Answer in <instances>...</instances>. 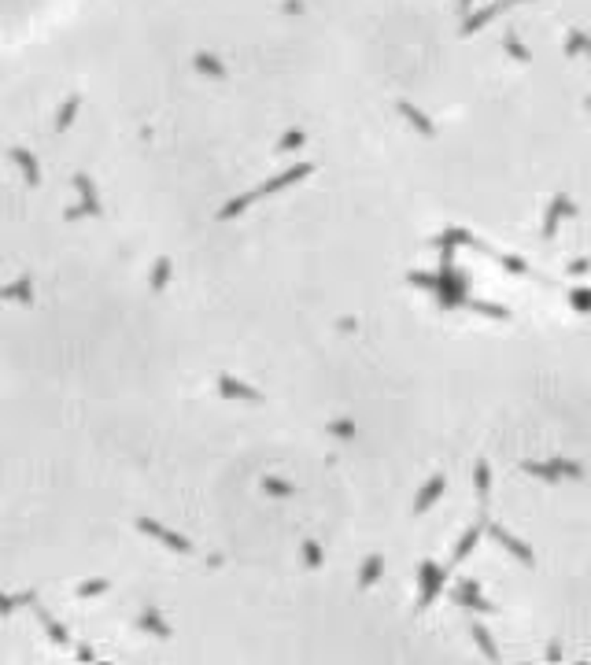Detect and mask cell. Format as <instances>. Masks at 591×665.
<instances>
[{
	"instance_id": "7402d4cb",
	"label": "cell",
	"mask_w": 591,
	"mask_h": 665,
	"mask_svg": "<svg viewBox=\"0 0 591 665\" xmlns=\"http://www.w3.org/2000/svg\"><path fill=\"white\" fill-rule=\"evenodd\" d=\"M259 488L267 492V495H274V499H292V495H296L292 484H288V481H281V477H274V473L262 477V481H259Z\"/></svg>"
},
{
	"instance_id": "3957f363",
	"label": "cell",
	"mask_w": 591,
	"mask_h": 665,
	"mask_svg": "<svg viewBox=\"0 0 591 665\" xmlns=\"http://www.w3.org/2000/svg\"><path fill=\"white\" fill-rule=\"evenodd\" d=\"M521 469H525V473H532V477H539V481H562V477L580 481V477H584V466H580V462H569V459H554V462H521Z\"/></svg>"
},
{
	"instance_id": "836d02e7",
	"label": "cell",
	"mask_w": 591,
	"mask_h": 665,
	"mask_svg": "<svg viewBox=\"0 0 591 665\" xmlns=\"http://www.w3.org/2000/svg\"><path fill=\"white\" fill-rule=\"evenodd\" d=\"M329 432L340 436V440H355V425H351V421H329Z\"/></svg>"
},
{
	"instance_id": "f35d334b",
	"label": "cell",
	"mask_w": 591,
	"mask_h": 665,
	"mask_svg": "<svg viewBox=\"0 0 591 665\" xmlns=\"http://www.w3.org/2000/svg\"><path fill=\"white\" fill-rule=\"evenodd\" d=\"M458 4H462V8H469V4H473V0H458Z\"/></svg>"
},
{
	"instance_id": "5bb4252c",
	"label": "cell",
	"mask_w": 591,
	"mask_h": 665,
	"mask_svg": "<svg viewBox=\"0 0 591 665\" xmlns=\"http://www.w3.org/2000/svg\"><path fill=\"white\" fill-rule=\"evenodd\" d=\"M34 610H37V621H41V628L48 632V640H52L56 647H67V643H71V632L63 628V625H59V621H56V618H52V613H48V610H41L37 603H34Z\"/></svg>"
},
{
	"instance_id": "ffe728a7",
	"label": "cell",
	"mask_w": 591,
	"mask_h": 665,
	"mask_svg": "<svg viewBox=\"0 0 591 665\" xmlns=\"http://www.w3.org/2000/svg\"><path fill=\"white\" fill-rule=\"evenodd\" d=\"M141 628H144V632H152V636H159V640H170V636H174V628L163 621L156 610H144V613H141Z\"/></svg>"
},
{
	"instance_id": "ba28073f",
	"label": "cell",
	"mask_w": 591,
	"mask_h": 665,
	"mask_svg": "<svg viewBox=\"0 0 591 665\" xmlns=\"http://www.w3.org/2000/svg\"><path fill=\"white\" fill-rule=\"evenodd\" d=\"M455 603H462V606H473L477 613H496V606L488 603V599L481 595V584L477 580H462L455 588Z\"/></svg>"
},
{
	"instance_id": "60d3db41",
	"label": "cell",
	"mask_w": 591,
	"mask_h": 665,
	"mask_svg": "<svg viewBox=\"0 0 591 665\" xmlns=\"http://www.w3.org/2000/svg\"><path fill=\"white\" fill-rule=\"evenodd\" d=\"M514 4H517V0H514Z\"/></svg>"
},
{
	"instance_id": "7c38bea8",
	"label": "cell",
	"mask_w": 591,
	"mask_h": 665,
	"mask_svg": "<svg viewBox=\"0 0 591 665\" xmlns=\"http://www.w3.org/2000/svg\"><path fill=\"white\" fill-rule=\"evenodd\" d=\"M170 273H174V263H170L167 255H159L156 263H152V273H148V288H152L156 296H163L167 285H170Z\"/></svg>"
},
{
	"instance_id": "e0dca14e",
	"label": "cell",
	"mask_w": 591,
	"mask_h": 665,
	"mask_svg": "<svg viewBox=\"0 0 591 665\" xmlns=\"http://www.w3.org/2000/svg\"><path fill=\"white\" fill-rule=\"evenodd\" d=\"M196 71L207 74V78H215V82H226V78H229L226 63L218 56H211V52H196Z\"/></svg>"
},
{
	"instance_id": "e575fe53",
	"label": "cell",
	"mask_w": 591,
	"mask_h": 665,
	"mask_svg": "<svg viewBox=\"0 0 591 665\" xmlns=\"http://www.w3.org/2000/svg\"><path fill=\"white\" fill-rule=\"evenodd\" d=\"M496 259H499V266H506L510 273H529V266H525L517 255H496Z\"/></svg>"
},
{
	"instance_id": "4dcf8cb0",
	"label": "cell",
	"mask_w": 591,
	"mask_h": 665,
	"mask_svg": "<svg viewBox=\"0 0 591 665\" xmlns=\"http://www.w3.org/2000/svg\"><path fill=\"white\" fill-rule=\"evenodd\" d=\"M503 48H506V52H510L517 63H529V52H525V45L517 41V34H506V37H503Z\"/></svg>"
},
{
	"instance_id": "ac0fdd59",
	"label": "cell",
	"mask_w": 591,
	"mask_h": 665,
	"mask_svg": "<svg viewBox=\"0 0 591 665\" xmlns=\"http://www.w3.org/2000/svg\"><path fill=\"white\" fill-rule=\"evenodd\" d=\"M381 573H385V558L381 555H370L363 562V573H358V592H370L373 584L381 580Z\"/></svg>"
},
{
	"instance_id": "8992f818",
	"label": "cell",
	"mask_w": 591,
	"mask_h": 665,
	"mask_svg": "<svg viewBox=\"0 0 591 665\" xmlns=\"http://www.w3.org/2000/svg\"><path fill=\"white\" fill-rule=\"evenodd\" d=\"M488 532H491V540H496L499 547H506V551H510V555L521 562V565H536V555H532V547H525L517 536H514V532L510 529H503V525H488Z\"/></svg>"
},
{
	"instance_id": "30bf717a",
	"label": "cell",
	"mask_w": 591,
	"mask_h": 665,
	"mask_svg": "<svg viewBox=\"0 0 591 665\" xmlns=\"http://www.w3.org/2000/svg\"><path fill=\"white\" fill-rule=\"evenodd\" d=\"M510 4H514V0H499V4H491V8H481V11L466 15V23H462V34H466V37H469V34H477V30H481L484 23H491V19H496V15H499V11H506Z\"/></svg>"
},
{
	"instance_id": "cb8c5ba5",
	"label": "cell",
	"mask_w": 591,
	"mask_h": 665,
	"mask_svg": "<svg viewBox=\"0 0 591 665\" xmlns=\"http://www.w3.org/2000/svg\"><path fill=\"white\" fill-rule=\"evenodd\" d=\"M78 107H81V96L71 93L67 100H63V107L56 111V129H67V126L74 122V115H78Z\"/></svg>"
},
{
	"instance_id": "484cf974",
	"label": "cell",
	"mask_w": 591,
	"mask_h": 665,
	"mask_svg": "<svg viewBox=\"0 0 591 665\" xmlns=\"http://www.w3.org/2000/svg\"><path fill=\"white\" fill-rule=\"evenodd\" d=\"M577 52H587L591 56V37L584 30H569V45H566V56H577Z\"/></svg>"
},
{
	"instance_id": "d6986e66",
	"label": "cell",
	"mask_w": 591,
	"mask_h": 665,
	"mask_svg": "<svg viewBox=\"0 0 591 665\" xmlns=\"http://www.w3.org/2000/svg\"><path fill=\"white\" fill-rule=\"evenodd\" d=\"M34 603H37V595H34V592H23V595H15V599L0 592V621H8L19 606H34Z\"/></svg>"
},
{
	"instance_id": "2e32d148",
	"label": "cell",
	"mask_w": 591,
	"mask_h": 665,
	"mask_svg": "<svg viewBox=\"0 0 591 665\" xmlns=\"http://www.w3.org/2000/svg\"><path fill=\"white\" fill-rule=\"evenodd\" d=\"M562 215H577V207H573L566 196H554L551 200V207H547V218H544V237H554V230H558V218Z\"/></svg>"
},
{
	"instance_id": "4fadbf2b",
	"label": "cell",
	"mask_w": 591,
	"mask_h": 665,
	"mask_svg": "<svg viewBox=\"0 0 591 665\" xmlns=\"http://www.w3.org/2000/svg\"><path fill=\"white\" fill-rule=\"evenodd\" d=\"M399 115H403V119H406L410 126H414L421 137H436V126H433V122H429V115H425V111H418L414 104L399 100Z\"/></svg>"
},
{
	"instance_id": "6da1fadb",
	"label": "cell",
	"mask_w": 591,
	"mask_h": 665,
	"mask_svg": "<svg viewBox=\"0 0 591 665\" xmlns=\"http://www.w3.org/2000/svg\"><path fill=\"white\" fill-rule=\"evenodd\" d=\"M310 174V163H300V167H288V170H281L277 177H270V182H262V185H255L252 192H244V196H233L222 211H218V222H229V218H237V215H244L255 200H262V196H274V192H281V189H288V185H296L300 177H307Z\"/></svg>"
},
{
	"instance_id": "1f68e13d",
	"label": "cell",
	"mask_w": 591,
	"mask_h": 665,
	"mask_svg": "<svg viewBox=\"0 0 591 665\" xmlns=\"http://www.w3.org/2000/svg\"><path fill=\"white\" fill-rule=\"evenodd\" d=\"M406 281L418 285V288H429V292H436V285H440V278H433V273H418V270H410Z\"/></svg>"
},
{
	"instance_id": "f546056e",
	"label": "cell",
	"mask_w": 591,
	"mask_h": 665,
	"mask_svg": "<svg viewBox=\"0 0 591 665\" xmlns=\"http://www.w3.org/2000/svg\"><path fill=\"white\" fill-rule=\"evenodd\" d=\"M303 129H288V134L277 141V152H296V148H303Z\"/></svg>"
},
{
	"instance_id": "277c9868",
	"label": "cell",
	"mask_w": 591,
	"mask_h": 665,
	"mask_svg": "<svg viewBox=\"0 0 591 665\" xmlns=\"http://www.w3.org/2000/svg\"><path fill=\"white\" fill-rule=\"evenodd\" d=\"M74 189L81 192V204L71 207V211H63V218H67V222L86 218V215L100 218V215H104V207H100V200H96V185L89 182V174H74Z\"/></svg>"
},
{
	"instance_id": "74e56055",
	"label": "cell",
	"mask_w": 591,
	"mask_h": 665,
	"mask_svg": "<svg viewBox=\"0 0 591 665\" xmlns=\"http://www.w3.org/2000/svg\"><path fill=\"white\" fill-rule=\"evenodd\" d=\"M558 658H562V647H558V643H551V651H547V661H558Z\"/></svg>"
},
{
	"instance_id": "8fae6325",
	"label": "cell",
	"mask_w": 591,
	"mask_h": 665,
	"mask_svg": "<svg viewBox=\"0 0 591 665\" xmlns=\"http://www.w3.org/2000/svg\"><path fill=\"white\" fill-rule=\"evenodd\" d=\"M8 155H11V163H15V167H19V174L26 177V182H30V185H41V167H37V159H34V155H30L26 148H19V144H15V148H11Z\"/></svg>"
},
{
	"instance_id": "4316f807",
	"label": "cell",
	"mask_w": 591,
	"mask_h": 665,
	"mask_svg": "<svg viewBox=\"0 0 591 665\" xmlns=\"http://www.w3.org/2000/svg\"><path fill=\"white\" fill-rule=\"evenodd\" d=\"M473 477H477V495H481V502H488V492H491V469H488V462H477Z\"/></svg>"
},
{
	"instance_id": "52a82bcc",
	"label": "cell",
	"mask_w": 591,
	"mask_h": 665,
	"mask_svg": "<svg viewBox=\"0 0 591 665\" xmlns=\"http://www.w3.org/2000/svg\"><path fill=\"white\" fill-rule=\"evenodd\" d=\"M218 392L226 399H244V403H262V392L259 388H252L248 381H240L233 374H218Z\"/></svg>"
},
{
	"instance_id": "7a4b0ae2",
	"label": "cell",
	"mask_w": 591,
	"mask_h": 665,
	"mask_svg": "<svg viewBox=\"0 0 591 665\" xmlns=\"http://www.w3.org/2000/svg\"><path fill=\"white\" fill-rule=\"evenodd\" d=\"M137 532H144L148 540L163 543L167 551H174V555H192V543L182 536V532H174V529H167V525H159V522H152V517H137Z\"/></svg>"
},
{
	"instance_id": "9c48e42d",
	"label": "cell",
	"mask_w": 591,
	"mask_h": 665,
	"mask_svg": "<svg viewBox=\"0 0 591 665\" xmlns=\"http://www.w3.org/2000/svg\"><path fill=\"white\" fill-rule=\"evenodd\" d=\"M0 300H15V303H34V278L30 273H19L11 285L0 288Z\"/></svg>"
},
{
	"instance_id": "44dd1931",
	"label": "cell",
	"mask_w": 591,
	"mask_h": 665,
	"mask_svg": "<svg viewBox=\"0 0 591 665\" xmlns=\"http://www.w3.org/2000/svg\"><path fill=\"white\" fill-rule=\"evenodd\" d=\"M469 636L477 640V647H481V654H484L488 661H499V651H496V640L488 636V628H484V625H477V621H473V625H469Z\"/></svg>"
},
{
	"instance_id": "83f0119b",
	"label": "cell",
	"mask_w": 591,
	"mask_h": 665,
	"mask_svg": "<svg viewBox=\"0 0 591 665\" xmlns=\"http://www.w3.org/2000/svg\"><path fill=\"white\" fill-rule=\"evenodd\" d=\"M300 551H303V562L310 565V570H322V562H325V558H322V547H318L315 540H303Z\"/></svg>"
},
{
	"instance_id": "ab89813d",
	"label": "cell",
	"mask_w": 591,
	"mask_h": 665,
	"mask_svg": "<svg viewBox=\"0 0 591 665\" xmlns=\"http://www.w3.org/2000/svg\"><path fill=\"white\" fill-rule=\"evenodd\" d=\"M587 111H591V100H587Z\"/></svg>"
},
{
	"instance_id": "603a6c76",
	"label": "cell",
	"mask_w": 591,
	"mask_h": 665,
	"mask_svg": "<svg viewBox=\"0 0 591 665\" xmlns=\"http://www.w3.org/2000/svg\"><path fill=\"white\" fill-rule=\"evenodd\" d=\"M481 532H484L481 525H469V529H466V536L458 540V547H455V562H466V558L473 555V547L481 543Z\"/></svg>"
},
{
	"instance_id": "9a60e30c",
	"label": "cell",
	"mask_w": 591,
	"mask_h": 665,
	"mask_svg": "<svg viewBox=\"0 0 591 665\" xmlns=\"http://www.w3.org/2000/svg\"><path fill=\"white\" fill-rule=\"evenodd\" d=\"M443 488H447V481H443V473H440V477H433V481H429V484H425V488L418 492V499H414V514H425V510H429L433 502L443 495Z\"/></svg>"
},
{
	"instance_id": "5b68a950",
	"label": "cell",
	"mask_w": 591,
	"mask_h": 665,
	"mask_svg": "<svg viewBox=\"0 0 591 665\" xmlns=\"http://www.w3.org/2000/svg\"><path fill=\"white\" fill-rule=\"evenodd\" d=\"M418 580H421V595H418V610H425L433 603V599L443 592V580H447V570H440V565L433 558H425L421 562V570H418Z\"/></svg>"
},
{
	"instance_id": "d590c367",
	"label": "cell",
	"mask_w": 591,
	"mask_h": 665,
	"mask_svg": "<svg viewBox=\"0 0 591 665\" xmlns=\"http://www.w3.org/2000/svg\"><path fill=\"white\" fill-rule=\"evenodd\" d=\"M591 270V259H577V263L569 266V273H587Z\"/></svg>"
},
{
	"instance_id": "8d00e7d4",
	"label": "cell",
	"mask_w": 591,
	"mask_h": 665,
	"mask_svg": "<svg viewBox=\"0 0 591 665\" xmlns=\"http://www.w3.org/2000/svg\"><path fill=\"white\" fill-rule=\"evenodd\" d=\"M93 658H96V654L89 651V647H78V661H93Z\"/></svg>"
},
{
	"instance_id": "d4e9b609",
	"label": "cell",
	"mask_w": 591,
	"mask_h": 665,
	"mask_svg": "<svg viewBox=\"0 0 591 665\" xmlns=\"http://www.w3.org/2000/svg\"><path fill=\"white\" fill-rule=\"evenodd\" d=\"M466 307H473V311H477V314H488V318H496V322H506V318H510V311H506V307H496V303L466 300Z\"/></svg>"
},
{
	"instance_id": "d6a6232c",
	"label": "cell",
	"mask_w": 591,
	"mask_h": 665,
	"mask_svg": "<svg viewBox=\"0 0 591 665\" xmlns=\"http://www.w3.org/2000/svg\"><path fill=\"white\" fill-rule=\"evenodd\" d=\"M569 303L577 307V311H591V288H573L569 292Z\"/></svg>"
},
{
	"instance_id": "f1b7e54d",
	"label": "cell",
	"mask_w": 591,
	"mask_h": 665,
	"mask_svg": "<svg viewBox=\"0 0 591 665\" xmlns=\"http://www.w3.org/2000/svg\"><path fill=\"white\" fill-rule=\"evenodd\" d=\"M111 592V580H86V584H78V595L81 599H96V595H104Z\"/></svg>"
}]
</instances>
